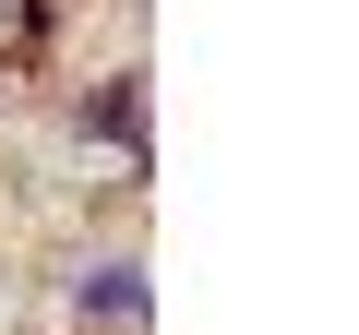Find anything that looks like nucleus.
<instances>
[{"mask_svg":"<svg viewBox=\"0 0 359 335\" xmlns=\"http://www.w3.org/2000/svg\"><path fill=\"white\" fill-rule=\"evenodd\" d=\"M96 132H108V144H144V108H132V84H120V96H96Z\"/></svg>","mask_w":359,"mask_h":335,"instance_id":"f257e3e1","label":"nucleus"}]
</instances>
